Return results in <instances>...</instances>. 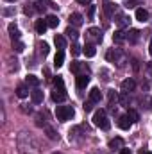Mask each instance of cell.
<instances>
[{
  "instance_id": "cell-1",
  "label": "cell",
  "mask_w": 152,
  "mask_h": 154,
  "mask_svg": "<svg viewBox=\"0 0 152 154\" xmlns=\"http://www.w3.org/2000/svg\"><path fill=\"white\" fill-rule=\"evenodd\" d=\"M93 124H95L97 127L104 129V131H108V129L111 127V122L108 120V115H106L104 109H97V111L93 113Z\"/></svg>"
},
{
  "instance_id": "cell-2",
  "label": "cell",
  "mask_w": 152,
  "mask_h": 154,
  "mask_svg": "<svg viewBox=\"0 0 152 154\" xmlns=\"http://www.w3.org/2000/svg\"><path fill=\"white\" fill-rule=\"evenodd\" d=\"M74 108L72 106H57L56 108V116H57V120L59 122H66V120H70L72 116H74Z\"/></svg>"
},
{
  "instance_id": "cell-3",
  "label": "cell",
  "mask_w": 152,
  "mask_h": 154,
  "mask_svg": "<svg viewBox=\"0 0 152 154\" xmlns=\"http://www.w3.org/2000/svg\"><path fill=\"white\" fill-rule=\"evenodd\" d=\"M131 125H132V120H131V116H129V115H122L120 118H118V127H120V129L129 131V129H131Z\"/></svg>"
},
{
  "instance_id": "cell-4",
  "label": "cell",
  "mask_w": 152,
  "mask_h": 154,
  "mask_svg": "<svg viewBox=\"0 0 152 154\" xmlns=\"http://www.w3.org/2000/svg\"><path fill=\"white\" fill-rule=\"evenodd\" d=\"M134 86H136L134 79H125V81L122 82L120 90H122V93H129V91H132V90H134Z\"/></svg>"
},
{
  "instance_id": "cell-5",
  "label": "cell",
  "mask_w": 152,
  "mask_h": 154,
  "mask_svg": "<svg viewBox=\"0 0 152 154\" xmlns=\"http://www.w3.org/2000/svg\"><path fill=\"white\" fill-rule=\"evenodd\" d=\"M88 38H91L95 43L102 41V32H100V29H97V27H91V29H88Z\"/></svg>"
},
{
  "instance_id": "cell-6",
  "label": "cell",
  "mask_w": 152,
  "mask_h": 154,
  "mask_svg": "<svg viewBox=\"0 0 152 154\" xmlns=\"http://www.w3.org/2000/svg\"><path fill=\"white\" fill-rule=\"evenodd\" d=\"M75 84H77V88H79V90H84V88L90 84V77L86 75V74H81V75H77Z\"/></svg>"
},
{
  "instance_id": "cell-7",
  "label": "cell",
  "mask_w": 152,
  "mask_h": 154,
  "mask_svg": "<svg viewBox=\"0 0 152 154\" xmlns=\"http://www.w3.org/2000/svg\"><path fill=\"white\" fill-rule=\"evenodd\" d=\"M108 147L113 149V151H122V149H123V140H122V138H113V140H109Z\"/></svg>"
},
{
  "instance_id": "cell-8",
  "label": "cell",
  "mask_w": 152,
  "mask_h": 154,
  "mask_svg": "<svg viewBox=\"0 0 152 154\" xmlns=\"http://www.w3.org/2000/svg\"><path fill=\"white\" fill-rule=\"evenodd\" d=\"M7 31H9V36L13 41H18L20 39V31H18V27L14 25V23H9L7 25Z\"/></svg>"
},
{
  "instance_id": "cell-9",
  "label": "cell",
  "mask_w": 152,
  "mask_h": 154,
  "mask_svg": "<svg viewBox=\"0 0 152 154\" xmlns=\"http://www.w3.org/2000/svg\"><path fill=\"white\" fill-rule=\"evenodd\" d=\"M136 20H138V22H141V23H145V22L149 20V11H147V9H143V7L136 9Z\"/></svg>"
},
{
  "instance_id": "cell-10",
  "label": "cell",
  "mask_w": 152,
  "mask_h": 154,
  "mask_svg": "<svg viewBox=\"0 0 152 154\" xmlns=\"http://www.w3.org/2000/svg\"><path fill=\"white\" fill-rule=\"evenodd\" d=\"M68 20H70V23H72L74 27H79V25H82V22H84L82 14H79V13H72Z\"/></svg>"
},
{
  "instance_id": "cell-11",
  "label": "cell",
  "mask_w": 152,
  "mask_h": 154,
  "mask_svg": "<svg viewBox=\"0 0 152 154\" xmlns=\"http://www.w3.org/2000/svg\"><path fill=\"white\" fill-rule=\"evenodd\" d=\"M34 29H36V32L38 34H45V31L48 29V23H47V20H36V25H34Z\"/></svg>"
},
{
  "instance_id": "cell-12",
  "label": "cell",
  "mask_w": 152,
  "mask_h": 154,
  "mask_svg": "<svg viewBox=\"0 0 152 154\" xmlns=\"http://www.w3.org/2000/svg\"><path fill=\"white\" fill-rule=\"evenodd\" d=\"M31 99H32L34 104H41V102H43V91L38 90V88H34V90L31 91Z\"/></svg>"
},
{
  "instance_id": "cell-13",
  "label": "cell",
  "mask_w": 152,
  "mask_h": 154,
  "mask_svg": "<svg viewBox=\"0 0 152 154\" xmlns=\"http://www.w3.org/2000/svg\"><path fill=\"white\" fill-rule=\"evenodd\" d=\"M100 99H102L100 90H99V88H91V90H90V100L97 104V102H100Z\"/></svg>"
},
{
  "instance_id": "cell-14",
  "label": "cell",
  "mask_w": 152,
  "mask_h": 154,
  "mask_svg": "<svg viewBox=\"0 0 152 154\" xmlns=\"http://www.w3.org/2000/svg\"><path fill=\"white\" fill-rule=\"evenodd\" d=\"M82 52L88 56V57H93L95 54H97V48H95V43H88V45H84L82 47Z\"/></svg>"
},
{
  "instance_id": "cell-15",
  "label": "cell",
  "mask_w": 152,
  "mask_h": 154,
  "mask_svg": "<svg viewBox=\"0 0 152 154\" xmlns=\"http://www.w3.org/2000/svg\"><path fill=\"white\" fill-rule=\"evenodd\" d=\"M63 63H65V52H63V50H57V54H56V57H54V66H56V68H61Z\"/></svg>"
},
{
  "instance_id": "cell-16",
  "label": "cell",
  "mask_w": 152,
  "mask_h": 154,
  "mask_svg": "<svg viewBox=\"0 0 152 154\" xmlns=\"http://www.w3.org/2000/svg\"><path fill=\"white\" fill-rule=\"evenodd\" d=\"M48 5H52V2L50 0H36V4H34V7H36V11H45ZM54 7H57V5H54Z\"/></svg>"
},
{
  "instance_id": "cell-17",
  "label": "cell",
  "mask_w": 152,
  "mask_h": 154,
  "mask_svg": "<svg viewBox=\"0 0 152 154\" xmlns=\"http://www.w3.org/2000/svg\"><path fill=\"white\" fill-rule=\"evenodd\" d=\"M16 97H18V99H25V97H29V88H27L25 84H20V86L16 88Z\"/></svg>"
},
{
  "instance_id": "cell-18",
  "label": "cell",
  "mask_w": 152,
  "mask_h": 154,
  "mask_svg": "<svg viewBox=\"0 0 152 154\" xmlns=\"http://www.w3.org/2000/svg\"><path fill=\"white\" fill-rule=\"evenodd\" d=\"M65 99H66V91H59V90L52 91V100L54 102H63Z\"/></svg>"
},
{
  "instance_id": "cell-19",
  "label": "cell",
  "mask_w": 152,
  "mask_h": 154,
  "mask_svg": "<svg viewBox=\"0 0 152 154\" xmlns=\"http://www.w3.org/2000/svg\"><path fill=\"white\" fill-rule=\"evenodd\" d=\"M70 70H72L74 74H79L81 70H84V72L88 74V66H86L84 63H79V61H75V63H72V66H70Z\"/></svg>"
},
{
  "instance_id": "cell-20",
  "label": "cell",
  "mask_w": 152,
  "mask_h": 154,
  "mask_svg": "<svg viewBox=\"0 0 152 154\" xmlns=\"http://www.w3.org/2000/svg\"><path fill=\"white\" fill-rule=\"evenodd\" d=\"M140 34H141V32H140L138 29H131V31L127 32V39H129L131 43H136V41H138V38H140Z\"/></svg>"
},
{
  "instance_id": "cell-21",
  "label": "cell",
  "mask_w": 152,
  "mask_h": 154,
  "mask_svg": "<svg viewBox=\"0 0 152 154\" xmlns=\"http://www.w3.org/2000/svg\"><path fill=\"white\" fill-rule=\"evenodd\" d=\"M45 20H47V23H48V27H52V29L59 25V18H57L56 14H48V16H47Z\"/></svg>"
},
{
  "instance_id": "cell-22",
  "label": "cell",
  "mask_w": 152,
  "mask_h": 154,
  "mask_svg": "<svg viewBox=\"0 0 152 154\" xmlns=\"http://www.w3.org/2000/svg\"><path fill=\"white\" fill-rule=\"evenodd\" d=\"M54 43H56V47H57L59 50H63V48L66 47V39H65V36H61V34H57V36L54 38Z\"/></svg>"
},
{
  "instance_id": "cell-23",
  "label": "cell",
  "mask_w": 152,
  "mask_h": 154,
  "mask_svg": "<svg viewBox=\"0 0 152 154\" xmlns=\"http://www.w3.org/2000/svg\"><path fill=\"white\" fill-rule=\"evenodd\" d=\"M127 39V34L123 32V31H116L113 34V41L114 43H122V41H125Z\"/></svg>"
},
{
  "instance_id": "cell-24",
  "label": "cell",
  "mask_w": 152,
  "mask_h": 154,
  "mask_svg": "<svg viewBox=\"0 0 152 154\" xmlns=\"http://www.w3.org/2000/svg\"><path fill=\"white\" fill-rule=\"evenodd\" d=\"M116 25H118V27L129 25V18H127L125 14H116Z\"/></svg>"
},
{
  "instance_id": "cell-25",
  "label": "cell",
  "mask_w": 152,
  "mask_h": 154,
  "mask_svg": "<svg viewBox=\"0 0 152 154\" xmlns=\"http://www.w3.org/2000/svg\"><path fill=\"white\" fill-rule=\"evenodd\" d=\"M54 88L59 90V91H65V82H63V77H54Z\"/></svg>"
},
{
  "instance_id": "cell-26",
  "label": "cell",
  "mask_w": 152,
  "mask_h": 154,
  "mask_svg": "<svg viewBox=\"0 0 152 154\" xmlns=\"http://www.w3.org/2000/svg\"><path fill=\"white\" fill-rule=\"evenodd\" d=\"M65 34H66L70 39H74V41L79 38V32H77V29H74V27H68V29L65 31Z\"/></svg>"
},
{
  "instance_id": "cell-27",
  "label": "cell",
  "mask_w": 152,
  "mask_h": 154,
  "mask_svg": "<svg viewBox=\"0 0 152 154\" xmlns=\"http://www.w3.org/2000/svg\"><path fill=\"white\" fill-rule=\"evenodd\" d=\"M25 82H27V84H31V86H38V84H39V79L36 75H32V74H31V75H27Z\"/></svg>"
},
{
  "instance_id": "cell-28",
  "label": "cell",
  "mask_w": 152,
  "mask_h": 154,
  "mask_svg": "<svg viewBox=\"0 0 152 154\" xmlns=\"http://www.w3.org/2000/svg\"><path fill=\"white\" fill-rule=\"evenodd\" d=\"M104 11H106V14H108V16H111V14H113V11H114V5L111 4V2H104Z\"/></svg>"
},
{
  "instance_id": "cell-29",
  "label": "cell",
  "mask_w": 152,
  "mask_h": 154,
  "mask_svg": "<svg viewBox=\"0 0 152 154\" xmlns=\"http://www.w3.org/2000/svg\"><path fill=\"white\" fill-rule=\"evenodd\" d=\"M13 48L16 50V52H23V48H25V45L18 39V41H13Z\"/></svg>"
},
{
  "instance_id": "cell-30",
  "label": "cell",
  "mask_w": 152,
  "mask_h": 154,
  "mask_svg": "<svg viewBox=\"0 0 152 154\" xmlns=\"http://www.w3.org/2000/svg\"><path fill=\"white\" fill-rule=\"evenodd\" d=\"M108 99H109V102H111V106H113L114 102L118 100V95L114 93V90H109V93H108ZM113 108H114V106H113Z\"/></svg>"
},
{
  "instance_id": "cell-31",
  "label": "cell",
  "mask_w": 152,
  "mask_h": 154,
  "mask_svg": "<svg viewBox=\"0 0 152 154\" xmlns=\"http://www.w3.org/2000/svg\"><path fill=\"white\" fill-rule=\"evenodd\" d=\"M118 56H120V52H118V50H109V52H108V59H109V61L118 59Z\"/></svg>"
},
{
  "instance_id": "cell-32",
  "label": "cell",
  "mask_w": 152,
  "mask_h": 154,
  "mask_svg": "<svg viewBox=\"0 0 152 154\" xmlns=\"http://www.w3.org/2000/svg\"><path fill=\"white\" fill-rule=\"evenodd\" d=\"M34 11H36V7H31V4H27V5L23 7V13H25L27 16H31V14H34Z\"/></svg>"
},
{
  "instance_id": "cell-33",
  "label": "cell",
  "mask_w": 152,
  "mask_h": 154,
  "mask_svg": "<svg viewBox=\"0 0 152 154\" xmlns=\"http://www.w3.org/2000/svg\"><path fill=\"white\" fill-rule=\"evenodd\" d=\"M93 104H95V102H91V100H88V102H84V106H82V108H84V111H86V113H90V111H93Z\"/></svg>"
},
{
  "instance_id": "cell-34",
  "label": "cell",
  "mask_w": 152,
  "mask_h": 154,
  "mask_svg": "<svg viewBox=\"0 0 152 154\" xmlns=\"http://www.w3.org/2000/svg\"><path fill=\"white\" fill-rule=\"evenodd\" d=\"M127 115L131 116V120H132V122H138V118H140V116H138V113H136L134 109H129V113H127Z\"/></svg>"
},
{
  "instance_id": "cell-35",
  "label": "cell",
  "mask_w": 152,
  "mask_h": 154,
  "mask_svg": "<svg viewBox=\"0 0 152 154\" xmlns=\"http://www.w3.org/2000/svg\"><path fill=\"white\" fill-rule=\"evenodd\" d=\"M81 52H82V50H81V47H79L77 43H74V45H72V54H74V56H79Z\"/></svg>"
},
{
  "instance_id": "cell-36",
  "label": "cell",
  "mask_w": 152,
  "mask_h": 154,
  "mask_svg": "<svg viewBox=\"0 0 152 154\" xmlns=\"http://www.w3.org/2000/svg\"><path fill=\"white\" fill-rule=\"evenodd\" d=\"M39 48H41V54H43V56H47V54H48V45H47V43H41V45H39Z\"/></svg>"
},
{
  "instance_id": "cell-37",
  "label": "cell",
  "mask_w": 152,
  "mask_h": 154,
  "mask_svg": "<svg viewBox=\"0 0 152 154\" xmlns=\"http://www.w3.org/2000/svg\"><path fill=\"white\" fill-rule=\"evenodd\" d=\"M93 14H95V7H93V5H90V11H88V16H90V18H93Z\"/></svg>"
},
{
  "instance_id": "cell-38",
  "label": "cell",
  "mask_w": 152,
  "mask_h": 154,
  "mask_svg": "<svg viewBox=\"0 0 152 154\" xmlns=\"http://www.w3.org/2000/svg\"><path fill=\"white\" fill-rule=\"evenodd\" d=\"M79 4H82V5H88V4H91V0H77Z\"/></svg>"
},
{
  "instance_id": "cell-39",
  "label": "cell",
  "mask_w": 152,
  "mask_h": 154,
  "mask_svg": "<svg viewBox=\"0 0 152 154\" xmlns=\"http://www.w3.org/2000/svg\"><path fill=\"white\" fill-rule=\"evenodd\" d=\"M138 154H152V152H150V151H147V149H140Z\"/></svg>"
},
{
  "instance_id": "cell-40",
  "label": "cell",
  "mask_w": 152,
  "mask_h": 154,
  "mask_svg": "<svg viewBox=\"0 0 152 154\" xmlns=\"http://www.w3.org/2000/svg\"><path fill=\"white\" fill-rule=\"evenodd\" d=\"M48 138H52V140L56 138V134H54V131H52V129H48Z\"/></svg>"
},
{
  "instance_id": "cell-41",
  "label": "cell",
  "mask_w": 152,
  "mask_h": 154,
  "mask_svg": "<svg viewBox=\"0 0 152 154\" xmlns=\"http://www.w3.org/2000/svg\"><path fill=\"white\" fill-rule=\"evenodd\" d=\"M120 154H132V152H131V149H122Z\"/></svg>"
},
{
  "instance_id": "cell-42",
  "label": "cell",
  "mask_w": 152,
  "mask_h": 154,
  "mask_svg": "<svg viewBox=\"0 0 152 154\" xmlns=\"http://www.w3.org/2000/svg\"><path fill=\"white\" fill-rule=\"evenodd\" d=\"M149 54L152 56V38H150V43H149Z\"/></svg>"
},
{
  "instance_id": "cell-43",
  "label": "cell",
  "mask_w": 152,
  "mask_h": 154,
  "mask_svg": "<svg viewBox=\"0 0 152 154\" xmlns=\"http://www.w3.org/2000/svg\"><path fill=\"white\" fill-rule=\"evenodd\" d=\"M5 2H16V0H5Z\"/></svg>"
},
{
  "instance_id": "cell-44",
  "label": "cell",
  "mask_w": 152,
  "mask_h": 154,
  "mask_svg": "<svg viewBox=\"0 0 152 154\" xmlns=\"http://www.w3.org/2000/svg\"><path fill=\"white\" fill-rule=\"evenodd\" d=\"M150 74H152V65H150Z\"/></svg>"
},
{
  "instance_id": "cell-45",
  "label": "cell",
  "mask_w": 152,
  "mask_h": 154,
  "mask_svg": "<svg viewBox=\"0 0 152 154\" xmlns=\"http://www.w3.org/2000/svg\"><path fill=\"white\" fill-rule=\"evenodd\" d=\"M54 154H61V152H54Z\"/></svg>"
}]
</instances>
